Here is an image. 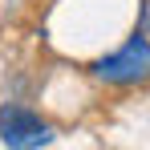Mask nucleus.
Listing matches in <instances>:
<instances>
[{
	"label": "nucleus",
	"mask_w": 150,
	"mask_h": 150,
	"mask_svg": "<svg viewBox=\"0 0 150 150\" xmlns=\"http://www.w3.org/2000/svg\"><path fill=\"white\" fill-rule=\"evenodd\" d=\"M93 73L105 85H146L150 81V41L142 33L130 37L118 53L101 57L98 65H93Z\"/></svg>",
	"instance_id": "obj_1"
},
{
	"label": "nucleus",
	"mask_w": 150,
	"mask_h": 150,
	"mask_svg": "<svg viewBox=\"0 0 150 150\" xmlns=\"http://www.w3.org/2000/svg\"><path fill=\"white\" fill-rule=\"evenodd\" d=\"M0 142L12 150H28V146H45L53 142V126L33 114L25 105H4L0 110Z\"/></svg>",
	"instance_id": "obj_2"
}]
</instances>
